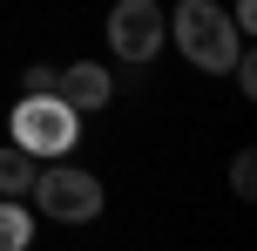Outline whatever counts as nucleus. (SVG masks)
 <instances>
[{"instance_id": "1", "label": "nucleus", "mask_w": 257, "mask_h": 251, "mask_svg": "<svg viewBox=\"0 0 257 251\" xmlns=\"http://www.w3.org/2000/svg\"><path fill=\"white\" fill-rule=\"evenodd\" d=\"M169 34H176V48L190 54L196 68H210V75H223V68L244 54V34H237V21L217 0H183V7L169 14Z\"/></svg>"}, {"instance_id": "6", "label": "nucleus", "mask_w": 257, "mask_h": 251, "mask_svg": "<svg viewBox=\"0 0 257 251\" xmlns=\"http://www.w3.org/2000/svg\"><path fill=\"white\" fill-rule=\"evenodd\" d=\"M27 184H34V156L21 143H7L0 149V197H27Z\"/></svg>"}, {"instance_id": "8", "label": "nucleus", "mask_w": 257, "mask_h": 251, "mask_svg": "<svg viewBox=\"0 0 257 251\" xmlns=\"http://www.w3.org/2000/svg\"><path fill=\"white\" fill-rule=\"evenodd\" d=\"M230 190H237V197H257V163H250V149L237 156V170H230Z\"/></svg>"}, {"instance_id": "7", "label": "nucleus", "mask_w": 257, "mask_h": 251, "mask_svg": "<svg viewBox=\"0 0 257 251\" xmlns=\"http://www.w3.org/2000/svg\"><path fill=\"white\" fill-rule=\"evenodd\" d=\"M27 238H34V217L21 204H0V251H21Z\"/></svg>"}, {"instance_id": "5", "label": "nucleus", "mask_w": 257, "mask_h": 251, "mask_svg": "<svg viewBox=\"0 0 257 251\" xmlns=\"http://www.w3.org/2000/svg\"><path fill=\"white\" fill-rule=\"evenodd\" d=\"M54 95H61L75 116H95V109H108V102H115V81H108V68L75 61V68H61V75H54Z\"/></svg>"}, {"instance_id": "4", "label": "nucleus", "mask_w": 257, "mask_h": 251, "mask_svg": "<svg viewBox=\"0 0 257 251\" xmlns=\"http://www.w3.org/2000/svg\"><path fill=\"white\" fill-rule=\"evenodd\" d=\"M163 7L156 0H115L108 7V41H115V54L122 61H149L156 48H163Z\"/></svg>"}, {"instance_id": "3", "label": "nucleus", "mask_w": 257, "mask_h": 251, "mask_svg": "<svg viewBox=\"0 0 257 251\" xmlns=\"http://www.w3.org/2000/svg\"><path fill=\"white\" fill-rule=\"evenodd\" d=\"M27 197H34L48 217H61V224H88V217L102 211V184H95L88 170H68V163H54V170H34Z\"/></svg>"}, {"instance_id": "9", "label": "nucleus", "mask_w": 257, "mask_h": 251, "mask_svg": "<svg viewBox=\"0 0 257 251\" xmlns=\"http://www.w3.org/2000/svg\"><path fill=\"white\" fill-rule=\"evenodd\" d=\"M27 95H54V68H27Z\"/></svg>"}, {"instance_id": "2", "label": "nucleus", "mask_w": 257, "mask_h": 251, "mask_svg": "<svg viewBox=\"0 0 257 251\" xmlns=\"http://www.w3.org/2000/svg\"><path fill=\"white\" fill-rule=\"evenodd\" d=\"M14 143H21L34 163L75 149V109H68L61 95H27V102L14 109Z\"/></svg>"}]
</instances>
